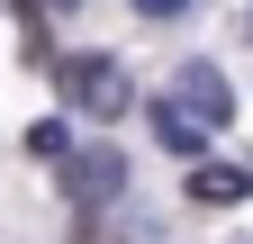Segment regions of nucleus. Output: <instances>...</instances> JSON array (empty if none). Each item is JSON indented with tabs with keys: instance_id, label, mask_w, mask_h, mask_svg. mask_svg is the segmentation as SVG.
Returning <instances> with one entry per match:
<instances>
[{
	"instance_id": "nucleus-1",
	"label": "nucleus",
	"mask_w": 253,
	"mask_h": 244,
	"mask_svg": "<svg viewBox=\"0 0 253 244\" xmlns=\"http://www.w3.org/2000/svg\"><path fill=\"white\" fill-rule=\"evenodd\" d=\"M235 100H226V73L217 64H181L172 73V100H154V145H172V154H199L208 127H226Z\"/></svg>"
},
{
	"instance_id": "nucleus-2",
	"label": "nucleus",
	"mask_w": 253,
	"mask_h": 244,
	"mask_svg": "<svg viewBox=\"0 0 253 244\" xmlns=\"http://www.w3.org/2000/svg\"><path fill=\"white\" fill-rule=\"evenodd\" d=\"M54 90H63V109H82V118H118L126 109V64L118 54H63Z\"/></svg>"
},
{
	"instance_id": "nucleus-3",
	"label": "nucleus",
	"mask_w": 253,
	"mask_h": 244,
	"mask_svg": "<svg viewBox=\"0 0 253 244\" xmlns=\"http://www.w3.org/2000/svg\"><path fill=\"white\" fill-rule=\"evenodd\" d=\"M63 190H73V199H118V190H126V154H118V145L63 154Z\"/></svg>"
},
{
	"instance_id": "nucleus-4",
	"label": "nucleus",
	"mask_w": 253,
	"mask_h": 244,
	"mask_svg": "<svg viewBox=\"0 0 253 244\" xmlns=\"http://www.w3.org/2000/svg\"><path fill=\"white\" fill-rule=\"evenodd\" d=\"M190 199L199 208H235V199H253V172L244 163H199L190 172Z\"/></svg>"
},
{
	"instance_id": "nucleus-5",
	"label": "nucleus",
	"mask_w": 253,
	"mask_h": 244,
	"mask_svg": "<svg viewBox=\"0 0 253 244\" xmlns=\"http://www.w3.org/2000/svg\"><path fill=\"white\" fill-rule=\"evenodd\" d=\"M27 154H73V136H63V118H45V127H27Z\"/></svg>"
},
{
	"instance_id": "nucleus-6",
	"label": "nucleus",
	"mask_w": 253,
	"mask_h": 244,
	"mask_svg": "<svg viewBox=\"0 0 253 244\" xmlns=\"http://www.w3.org/2000/svg\"><path fill=\"white\" fill-rule=\"evenodd\" d=\"M136 9H145V18H172V9H181V0H136Z\"/></svg>"
},
{
	"instance_id": "nucleus-7",
	"label": "nucleus",
	"mask_w": 253,
	"mask_h": 244,
	"mask_svg": "<svg viewBox=\"0 0 253 244\" xmlns=\"http://www.w3.org/2000/svg\"><path fill=\"white\" fill-rule=\"evenodd\" d=\"M54 9H73V0H54Z\"/></svg>"
}]
</instances>
